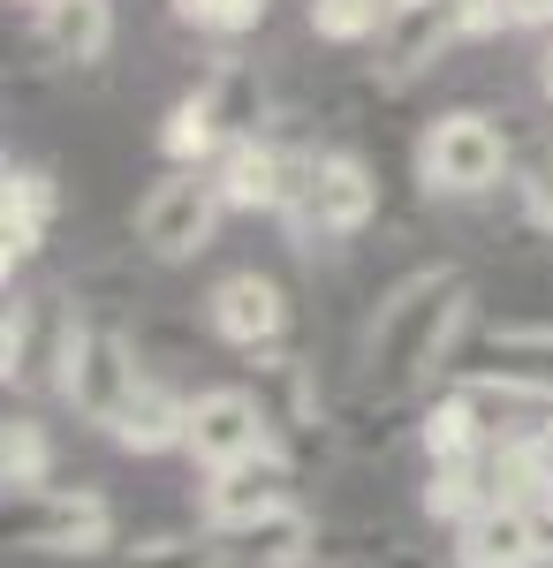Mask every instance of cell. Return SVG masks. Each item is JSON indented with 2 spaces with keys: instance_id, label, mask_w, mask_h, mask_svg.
<instances>
[{
  "instance_id": "9c48e42d",
  "label": "cell",
  "mask_w": 553,
  "mask_h": 568,
  "mask_svg": "<svg viewBox=\"0 0 553 568\" xmlns=\"http://www.w3.org/2000/svg\"><path fill=\"white\" fill-rule=\"evenodd\" d=\"M296 500V455L273 447V455H251V463H228V470H205L198 485V516L213 538H235V530L265 524Z\"/></svg>"
},
{
  "instance_id": "ba28073f",
  "label": "cell",
  "mask_w": 553,
  "mask_h": 568,
  "mask_svg": "<svg viewBox=\"0 0 553 568\" xmlns=\"http://www.w3.org/2000/svg\"><path fill=\"white\" fill-rule=\"evenodd\" d=\"M205 326H213L220 349H235V356H273V349H289L296 311H289V288H281L273 273L235 265V273H220L213 288H205Z\"/></svg>"
},
{
  "instance_id": "277c9868",
  "label": "cell",
  "mask_w": 553,
  "mask_h": 568,
  "mask_svg": "<svg viewBox=\"0 0 553 568\" xmlns=\"http://www.w3.org/2000/svg\"><path fill=\"white\" fill-rule=\"evenodd\" d=\"M152 372H144V349H137V334L129 326H114V318H99V311L77 296V334H69V356H61V379H53V394L84 417V425H99V433H114L122 425V409L137 402V387H144Z\"/></svg>"
},
{
  "instance_id": "9a60e30c",
  "label": "cell",
  "mask_w": 553,
  "mask_h": 568,
  "mask_svg": "<svg viewBox=\"0 0 553 568\" xmlns=\"http://www.w3.org/2000/svg\"><path fill=\"white\" fill-rule=\"evenodd\" d=\"M289 160H296V144H289V136H273V130L228 136V152L213 160V182H220V197H228V213H273V220H281Z\"/></svg>"
},
{
  "instance_id": "52a82bcc",
  "label": "cell",
  "mask_w": 553,
  "mask_h": 568,
  "mask_svg": "<svg viewBox=\"0 0 553 568\" xmlns=\"http://www.w3.org/2000/svg\"><path fill=\"white\" fill-rule=\"evenodd\" d=\"M448 379H477L515 402H553V318H501L470 334Z\"/></svg>"
},
{
  "instance_id": "cb8c5ba5",
  "label": "cell",
  "mask_w": 553,
  "mask_h": 568,
  "mask_svg": "<svg viewBox=\"0 0 553 568\" xmlns=\"http://www.w3.org/2000/svg\"><path fill=\"white\" fill-rule=\"evenodd\" d=\"M107 568H235V561L205 530V538H137V546H122V561H107Z\"/></svg>"
},
{
  "instance_id": "7402d4cb",
  "label": "cell",
  "mask_w": 553,
  "mask_h": 568,
  "mask_svg": "<svg viewBox=\"0 0 553 568\" xmlns=\"http://www.w3.org/2000/svg\"><path fill=\"white\" fill-rule=\"evenodd\" d=\"M0 485H8V493L53 485V433H46L39 417H8V425H0Z\"/></svg>"
},
{
  "instance_id": "8992f818",
  "label": "cell",
  "mask_w": 553,
  "mask_h": 568,
  "mask_svg": "<svg viewBox=\"0 0 553 568\" xmlns=\"http://www.w3.org/2000/svg\"><path fill=\"white\" fill-rule=\"evenodd\" d=\"M228 220V197H220L213 168H168L137 197V251L160 265H182V258H205Z\"/></svg>"
},
{
  "instance_id": "3957f363",
  "label": "cell",
  "mask_w": 553,
  "mask_h": 568,
  "mask_svg": "<svg viewBox=\"0 0 553 568\" xmlns=\"http://www.w3.org/2000/svg\"><path fill=\"white\" fill-rule=\"evenodd\" d=\"M410 168H418L425 197H455L463 205V197H493L515 175V144L485 106H448V114H432L425 130H418Z\"/></svg>"
},
{
  "instance_id": "5bb4252c",
  "label": "cell",
  "mask_w": 553,
  "mask_h": 568,
  "mask_svg": "<svg viewBox=\"0 0 553 568\" xmlns=\"http://www.w3.org/2000/svg\"><path fill=\"white\" fill-rule=\"evenodd\" d=\"M53 227H61V182L31 160H8V175H0V265H8V281L46 251Z\"/></svg>"
},
{
  "instance_id": "d4e9b609",
  "label": "cell",
  "mask_w": 553,
  "mask_h": 568,
  "mask_svg": "<svg viewBox=\"0 0 553 568\" xmlns=\"http://www.w3.org/2000/svg\"><path fill=\"white\" fill-rule=\"evenodd\" d=\"M265 8L273 0H168V16L182 31H205V39H243L265 23Z\"/></svg>"
},
{
  "instance_id": "4dcf8cb0",
  "label": "cell",
  "mask_w": 553,
  "mask_h": 568,
  "mask_svg": "<svg viewBox=\"0 0 553 568\" xmlns=\"http://www.w3.org/2000/svg\"><path fill=\"white\" fill-rule=\"evenodd\" d=\"M31 8H39V0H23V16H31Z\"/></svg>"
},
{
  "instance_id": "603a6c76",
  "label": "cell",
  "mask_w": 553,
  "mask_h": 568,
  "mask_svg": "<svg viewBox=\"0 0 553 568\" xmlns=\"http://www.w3.org/2000/svg\"><path fill=\"white\" fill-rule=\"evenodd\" d=\"M394 0H311V31L326 45H380Z\"/></svg>"
},
{
  "instance_id": "ffe728a7",
  "label": "cell",
  "mask_w": 553,
  "mask_h": 568,
  "mask_svg": "<svg viewBox=\"0 0 553 568\" xmlns=\"http://www.w3.org/2000/svg\"><path fill=\"white\" fill-rule=\"evenodd\" d=\"M220 152H228V130H220L213 99L205 91H182L168 106V122H160V160L168 168H213Z\"/></svg>"
},
{
  "instance_id": "30bf717a",
  "label": "cell",
  "mask_w": 553,
  "mask_h": 568,
  "mask_svg": "<svg viewBox=\"0 0 553 568\" xmlns=\"http://www.w3.org/2000/svg\"><path fill=\"white\" fill-rule=\"evenodd\" d=\"M77 334V304L69 296H31V288H8V318H0V379L8 387H53L61 379V356Z\"/></svg>"
},
{
  "instance_id": "6da1fadb",
  "label": "cell",
  "mask_w": 553,
  "mask_h": 568,
  "mask_svg": "<svg viewBox=\"0 0 553 568\" xmlns=\"http://www.w3.org/2000/svg\"><path fill=\"white\" fill-rule=\"evenodd\" d=\"M470 342V281L463 265H418L386 288L364 342H356V394L364 402H402L425 379H448Z\"/></svg>"
},
{
  "instance_id": "484cf974",
  "label": "cell",
  "mask_w": 553,
  "mask_h": 568,
  "mask_svg": "<svg viewBox=\"0 0 553 568\" xmlns=\"http://www.w3.org/2000/svg\"><path fill=\"white\" fill-rule=\"evenodd\" d=\"M515 205H523V220H531L539 235H553V136L515 168Z\"/></svg>"
},
{
  "instance_id": "83f0119b",
  "label": "cell",
  "mask_w": 553,
  "mask_h": 568,
  "mask_svg": "<svg viewBox=\"0 0 553 568\" xmlns=\"http://www.w3.org/2000/svg\"><path fill=\"white\" fill-rule=\"evenodd\" d=\"M515 31H553V0H509Z\"/></svg>"
},
{
  "instance_id": "5b68a950",
  "label": "cell",
  "mask_w": 553,
  "mask_h": 568,
  "mask_svg": "<svg viewBox=\"0 0 553 568\" xmlns=\"http://www.w3.org/2000/svg\"><path fill=\"white\" fill-rule=\"evenodd\" d=\"M8 546L53 561H99L114 546V500L99 485H39L8 493Z\"/></svg>"
},
{
  "instance_id": "f546056e",
  "label": "cell",
  "mask_w": 553,
  "mask_h": 568,
  "mask_svg": "<svg viewBox=\"0 0 553 568\" xmlns=\"http://www.w3.org/2000/svg\"><path fill=\"white\" fill-rule=\"evenodd\" d=\"M319 568H372V561H364V554H349V561H319Z\"/></svg>"
},
{
  "instance_id": "f1b7e54d",
  "label": "cell",
  "mask_w": 553,
  "mask_h": 568,
  "mask_svg": "<svg viewBox=\"0 0 553 568\" xmlns=\"http://www.w3.org/2000/svg\"><path fill=\"white\" fill-rule=\"evenodd\" d=\"M539 91L553 99V31H546V53H539Z\"/></svg>"
},
{
  "instance_id": "8fae6325",
  "label": "cell",
  "mask_w": 553,
  "mask_h": 568,
  "mask_svg": "<svg viewBox=\"0 0 553 568\" xmlns=\"http://www.w3.org/2000/svg\"><path fill=\"white\" fill-rule=\"evenodd\" d=\"M281 433H273V409L258 387H205L190 402V463L198 470H228V463H251V455H273Z\"/></svg>"
},
{
  "instance_id": "d6986e66",
  "label": "cell",
  "mask_w": 553,
  "mask_h": 568,
  "mask_svg": "<svg viewBox=\"0 0 553 568\" xmlns=\"http://www.w3.org/2000/svg\"><path fill=\"white\" fill-rule=\"evenodd\" d=\"M425 516L448 530H463L470 516H485V508H501V493H493V463L485 455H455V463H432L425 470Z\"/></svg>"
},
{
  "instance_id": "7a4b0ae2",
  "label": "cell",
  "mask_w": 553,
  "mask_h": 568,
  "mask_svg": "<svg viewBox=\"0 0 553 568\" xmlns=\"http://www.w3.org/2000/svg\"><path fill=\"white\" fill-rule=\"evenodd\" d=\"M380 220V175L356 152H319L296 144L289 160V197H281V227L296 251H341Z\"/></svg>"
},
{
  "instance_id": "4fadbf2b",
  "label": "cell",
  "mask_w": 553,
  "mask_h": 568,
  "mask_svg": "<svg viewBox=\"0 0 553 568\" xmlns=\"http://www.w3.org/2000/svg\"><path fill=\"white\" fill-rule=\"evenodd\" d=\"M455 45H470L463 39V23H455V0H402L394 16H386V31H380V69L386 84H410V77H425V69H440Z\"/></svg>"
},
{
  "instance_id": "2e32d148",
  "label": "cell",
  "mask_w": 553,
  "mask_h": 568,
  "mask_svg": "<svg viewBox=\"0 0 553 568\" xmlns=\"http://www.w3.org/2000/svg\"><path fill=\"white\" fill-rule=\"evenodd\" d=\"M31 31L61 69H99L114 53V0H39Z\"/></svg>"
},
{
  "instance_id": "e0dca14e",
  "label": "cell",
  "mask_w": 553,
  "mask_h": 568,
  "mask_svg": "<svg viewBox=\"0 0 553 568\" xmlns=\"http://www.w3.org/2000/svg\"><path fill=\"white\" fill-rule=\"evenodd\" d=\"M190 402L198 394H182V387H168L160 372L137 387V402L122 409V425H114V447H129V455H174V447H190Z\"/></svg>"
},
{
  "instance_id": "44dd1931",
  "label": "cell",
  "mask_w": 553,
  "mask_h": 568,
  "mask_svg": "<svg viewBox=\"0 0 553 568\" xmlns=\"http://www.w3.org/2000/svg\"><path fill=\"white\" fill-rule=\"evenodd\" d=\"M198 91L213 99V114H220V130H228V136H258V130H265V84H258V61L228 53Z\"/></svg>"
},
{
  "instance_id": "4316f807",
  "label": "cell",
  "mask_w": 553,
  "mask_h": 568,
  "mask_svg": "<svg viewBox=\"0 0 553 568\" xmlns=\"http://www.w3.org/2000/svg\"><path fill=\"white\" fill-rule=\"evenodd\" d=\"M455 23H463V39H501V31H515L509 0H455Z\"/></svg>"
},
{
  "instance_id": "ac0fdd59",
  "label": "cell",
  "mask_w": 553,
  "mask_h": 568,
  "mask_svg": "<svg viewBox=\"0 0 553 568\" xmlns=\"http://www.w3.org/2000/svg\"><path fill=\"white\" fill-rule=\"evenodd\" d=\"M220 546H228L235 568H319V516H311L303 500H289L281 516L235 530V538H220Z\"/></svg>"
},
{
  "instance_id": "1f68e13d",
  "label": "cell",
  "mask_w": 553,
  "mask_h": 568,
  "mask_svg": "<svg viewBox=\"0 0 553 568\" xmlns=\"http://www.w3.org/2000/svg\"><path fill=\"white\" fill-rule=\"evenodd\" d=\"M394 8H402V0H394Z\"/></svg>"
},
{
  "instance_id": "7c38bea8",
  "label": "cell",
  "mask_w": 553,
  "mask_h": 568,
  "mask_svg": "<svg viewBox=\"0 0 553 568\" xmlns=\"http://www.w3.org/2000/svg\"><path fill=\"white\" fill-rule=\"evenodd\" d=\"M448 561L455 568H553V508H485V516H470L455 530V546H448Z\"/></svg>"
}]
</instances>
